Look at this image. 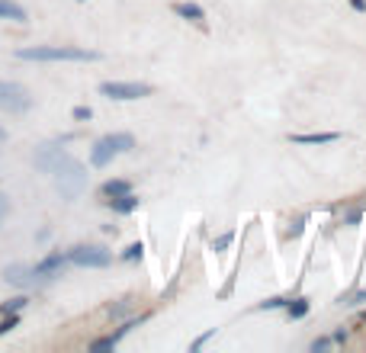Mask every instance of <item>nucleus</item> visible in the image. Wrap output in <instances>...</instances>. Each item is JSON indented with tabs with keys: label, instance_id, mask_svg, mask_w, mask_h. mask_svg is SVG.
I'll use <instances>...</instances> for the list:
<instances>
[{
	"label": "nucleus",
	"instance_id": "obj_1",
	"mask_svg": "<svg viewBox=\"0 0 366 353\" xmlns=\"http://www.w3.org/2000/svg\"><path fill=\"white\" fill-rule=\"evenodd\" d=\"M16 58L20 62H96L100 55L74 45H36V49H20Z\"/></svg>",
	"mask_w": 366,
	"mask_h": 353
},
{
	"label": "nucleus",
	"instance_id": "obj_2",
	"mask_svg": "<svg viewBox=\"0 0 366 353\" xmlns=\"http://www.w3.org/2000/svg\"><path fill=\"white\" fill-rule=\"evenodd\" d=\"M132 148H135V138L129 135V132H113V135H103L94 145V151H90V164H94V167H106L116 155L132 151Z\"/></svg>",
	"mask_w": 366,
	"mask_h": 353
},
{
	"label": "nucleus",
	"instance_id": "obj_3",
	"mask_svg": "<svg viewBox=\"0 0 366 353\" xmlns=\"http://www.w3.org/2000/svg\"><path fill=\"white\" fill-rule=\"evenodd\" d=\"M55 187H58V193H62V199H77L81 193H84L87 187V170L77 161H68V164L62 167V170H55Z\"/></svg>",
	"mask_w": 366,
	"mask_h": 353
},
{
	"label": "nucleus",
	"instance_id": "obj_4",
	"mask_svg": "<svg viewBox=\"0 0 366 353\" xmlns=\"http://www.w3.org/2000/svg\"><path fill=\"white\" fill-rule=\"evenodd\" d=\"M29 106H32V96L26 87H20V83H13V81H0V109H3V113L20 116V113H26Z\"/></svg>",
	"mask_w": 366,
	"mask_h": 353
},
{
	"label": "nucleus",
	"instance_id": "obj_5",
	"mask_svg": "<svg viewBox=\"0 0 366 353\" xmlns=\"http://www.w3.org/2000/svg\"><path fill=\"white\" fill-rule=\"evenodd\" d=\"M109 250L96 248V244H81V248L68 250V263L74 267H87V270H100V267H109Z\"/></svg>",
	"mask_w": 366,
	"mask_h": 353
},
{
	"label": "nucleus",
	"instance_id": "obj_6",
	"mask_svg": "<svg viewBox=\"0 0 366 353\" xmlns=\"http://www.w3.org/2000/svg\"><path fill=\"white\" fill-rule=\"evenodd\" d=\"M68 161H71V155H68L58 142H45V145H39L36 148V157H32V164L39 167L42 174H55V170H62Z\"/></svg>",
	"mask_w": 366,
	"mask_h": 353
},
{
	"label": "nucleus",
	"instance_id": "obj_7",
	"mask_svg": "<svg viewBox=\"0 0 366 353\" xmlns=\"http://www.w3.org/2000/svg\"><path fill=\"white\" fill-rule=\"evenodd\" d=\"M100 94L109 100H142V96H151V87L135 81H106L100 83Z\"/></svg>",
	"mask_w": 366,
	"mask_h": 353
},
{
	"label": "nucleus",
	"instance_id": "obj_8",
	"mask_svg": "<svg viewBox=\"0 0 366 353\" xmlns=\"http://www.w3.org/2000/svg\"><path fill=\"white\" fill-rule=\"evenodd\" d=\"M3 280L10 283V286H20V289H32V286H39V273L36 267H26V263H10L7 270H3Z\"/></svg>",
	"mask_w": 366,
	"mask_h": 353
},
{
	"label": "nucleus",
	"instance_id": "obj_9",
	"mask_svg": "<svg viewBox=\"0 0 366 353\" xmlns=\"http://www.w3.org/2000/svg\"><path fill=\"white\" fill-rule=\"evenodd\" d=\"M64 263H68V254H49L45 260L36 263V273H39V280H52L64 270Z\"/></svg>",
	"mask_w": 366,
	"mask_h": 353
},
{
	"label": "nucleus",
	"instance_id": "obj_10",
	"mask_svg": "<svg viewBox=\"0 0 366 353\" xmlns=\"http://www.w3.org/2000/svg\"><path fill=\"white\" fill-rule=\"evenodd\" d=\"M109 209L119 212V215H129L132 209H138V196L135 193H122V196H113L109 199Z\"/></svg>",
	"mask_w": 366,
	"mask_h": 353
},
{
	"label": "nucleus",
	"instance_id": "obj_11",
	"mask_svg": "<svg viewBox=\"0 0 366 353\" xmlns=\"http://www.w3.org/2000/svg\"><path fill=\"white\" fill-rule=\"evenodd\" d=\"M0 20H13V23H23L26 20V10L13 0H0Z\"/></svg>",
	"mask_w": 366,
	"mask_h": 353
},
{
	"label": "nucleus",
	"instance_id": "obj_12",
	"mask_svg": "<svg viewBox=\"0 0 366 353\" xmlns=\"http://www.w3.org/2000/svg\"><path fill=\"white\" fill-rule=\"evenodd\" d=\"M337 132H318V135H293L296 145H328V142H337Z\"/></svg>",
	"mask_w": 366,
	"mask_h": 353
},
{
	"label": "nucleus",
	"instance_id": "obj_13",
	"mask_svg": "<svg viewBox=\"0 0 366 353\" xmlns=\"http://www.w3.org/2000/svg\"><path fill=\"white\" fill-rule=\"evenodd\" d=\"M100 193H103L106 199L122 196V193H132V183H129V180H106L103 187H100Z\"/></svg>",
	"mask_w": 366,
	"mask_h": 353
},
{
	"label": "nucleus",
	"instance_id": "obj_14",
	"mask_svg": "<svg viewBox=\"0 0 366 353\" xmlns=\"http://www.w3.org/2000/svg\"><path fill=\"white\" fill-rule=\"evenodd\" d=\"M174 13H177V16H183V20H193V23L206 20L202 7H196V3H177V7H174Z\"/></svg>",
	"mask_w": 366,
	"mask_h": 353
},
{
	"label": "nucleus",
	"instance_id": "obj_15",
	"mask_svg": "<svg viewBox=\"0 0 366 353\" xmlns=\"http://www.w3.org/2000/svg\"><path fill=\"white\" fill-rule=\"evenodd\" d=\"M305 315H309V302L305 299L289 302V318H305Z\"/></svg>",
	"mask_w": 366,
	"mask_h": 353
},
{
	"label": "nucleus",
	"instance_id": "obj_16",
	"mask_svg": "<svg viewBox=\"0 0 366 353\" xmlns=\"http://www.w3.org/2000/svg\"><path fill=\"white\" fill-rule=\"evenodd\" d=\"M16 324H20V315H16V312H7V315H3V322H0V334L13 331Z\"/></svg>",
	"mask_w": 366,
	"mask_h": 353
},
{
	"label": "nucleus",
	"instance_id": "obj_17",
	"mask_svg": "<svg viewBox=\"0 0 366 353\" xmlns=\"http://www.w3.org/2000/svg\"><path fill=\"white\" fill-rule=\"evenodd\" d=\"M20 309H26V296H20V299H10L7 305H0V312H20Z\"/></svg>",
	"mask_w": 366,
	"mask_h": 353
},
{
	"label": "nucleus",
	"instance_id": "obj_18",
	"mask_svg": "<svg viewBox=\"0 0 366 353\" xmlns=\"http://www.w3.org/2000/svg\"><path fill=\"white\" fill-rule=\"evenodd\" d=\"M142 254H145L142 244H129V248L122 250V260H142Z\"/></svg>",
	"mask_w": 366,
	"mask_h": 353
},
{
	"label": "nucleus",
	"instance_id": "obj_19",
	"mask_svg": "<svg viewBox=\"0 0 366 353\" xmlns=\"http://www.w3.org/2000/svg\"><path fill=\"white\" fill-rule=\"evenodd\" d=\"M90 106H74V119H77V122H87V119H90Z\"/></svg>",
	"mask_w": 366,
	"mask_h": 353
},
{
	"label": "nucleus",
	"instance_id": "obj_20",
	"mask_svg": "<svg viewBox=\"0 0 366 353\" xmlns=\"http://www.w3.org/2000/svg\"><path fill=\"white\" fill-rule=\"evenodd\" d=\"M7 215H10V199H7L3 193H0V225L7 222Z\"/></svg>",
	"mask_w": 366,
	"mask_h": 353
},
{
	"label": "nucleus",
	"instance_id": "obj_21",
	"mask_svg": "<svg viewBox=\"0 0 366 353\" xmlns=\"http://www.w3.org/2000/svg\"><path fill=\"white\" fill-rule=\"evenodd\" d=\"M228 244H231V235H222V238L215 241V244H212V248H215V250H222V248H228Z\"/></svg>",
	"mask_w": 366,
	"mask_h": 353
},
{
	"label": "nucleus",
	"instance_id": "obj_22",
	"mask_svg": "<svg viewBox=\"0 0 366 353\" xmlns=\"http://www.w3.org/2000/svg\"><path fill=\"white\" fill-rule=\"evenodd\" d=\"M354 3V10H366V0H350Z\"/></svg>",
	"mask_w": 366,
	"mask_h": 353
}]
</instances>
